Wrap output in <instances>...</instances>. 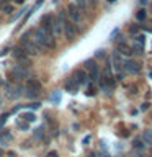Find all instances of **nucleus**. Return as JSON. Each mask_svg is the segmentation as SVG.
<instances>
[{
  "instance_id": "obj_1",
  "label": "nucleus",
  "mask_w": 152,
  "mask_h": 157,
  "mask_svg": "<svg viewBox=\"0 0 152 157\" xmlns=\"http://www.w3.org/2000/svg\"><path fill=\"white\" fill-rule=\"evenodd\" d=\"M33 41L39 46V49H41V48H46V49H54V48H56V39H54V34L46 33L41 26L34 29Z\"/></svg>"
},
{
  "instance_id": "obj_19",
  "label": "nucleus",
  "mask_w": 152,
  "mask_h": 157,
  "mask_svg": "<svg viewBox=\"0 0 152 157\" xmlns=\"http://www.w3.org/2000/svg\"><path fill=\"white\" fill-rule=\"evenodd\" d=\"M98 78H100V74H98V67H95L90 71V80H98Z\"/></svg>"
},
{
  "instance_id": "obj_4",
  "label": "nucleus",
  "mask_w": 152,
  "mask_h": 157,
  "mask_svg": "<svg viewBox=\"0 0 152 157\" xmlns=\"http://www.w3.org/2000/svg\"><path fill=\"white\" fill-rule=\"evenodd\" d=\"M62 31L66 33L67 39H74V38L78 34V28L75 26V23H72V21H69V20H66V21H64V26H62Z\"/></svg>"
},
{
  "instance_id": "obj_7",
  "label": "nucleus",
  "mask_w": 152,
  "mask_h": 157,
  "mask_svg": "<svg viewBox=\"0 0 152 157\" xmlns=\"http://www.w3.org/2000/svg\"><path fill=\"white\" fill-rule=\"evenodd\" d=\"M20 87H17V83H5V95L10 100H15L17 97H20Z\"/></svg>"
},
{
  "instance_id": "obj_32",
  "label": "nucleus",
  "mask_w": 152,
  "mask_h": 157,
  "mask_svg": "<svg viewBox=\"0 0 152 157\" xmlns=\"http://www.w3.org/2000/svg\"><path fill=\"white\" fill-rule=\"evenodd\" d=\"M106 2H110V3H115V2H116V0H106Z\"/></svg>"
},
{
  "instance_id": "obj_18",
  "label": "nucleus",
  "mask_w": 152,
  "mask_h": 157,
  "mask_svg": "<svg viewBox=\"0 0 152 157\" xmlns=\"http://www.w3.org/2000/svg\"><path fill=\"white\" fill-rule=\"evenodd\" d=\"M131 51L132 52H137V54H142V51H144V48H142V44H139V43H134L132 44V48H131Z\"/></svg>"
},
{
  "instance_id": "obj_20",
  "label": "nucleus",
  "mask_w": 152,
  "mask_h": 157,
  "mask_svg": "<svg viewBox=\"0 0 152 157\" xmlns=\"http://www.w3.org/2000/svg\"><path fill=\"white\" fill-rule=\"evenodd\" d=\"M147 12H146V10L144 8H141L139 10V12H137V15H136V18L137 20H139V21H144V20H146V17H147V15H146Z\"/></svg>"
},
{
  "instance_id": "obj_10",
  "label": "nucleus",
  "mask_w": 152,
  "mask_h": 157,
  "mask_svg": "<svg viewBox=\"0 0 152 157\" xmlns=\"http://www.w3.org/2000/svg\"><path fill=\"white\" fill-rule=\"evenodd\" d=\"M13 56H15V59H17V61H20V62H26L28 57H29L21 48H15V49H13Z\"/></svg>"
},
{
  "instance_id": "obj_25",
  "label": "nucleus",
  "mask_w": 152,
  "mask_h": 157,
  "mask_svg": "<svg viewBox=\"0 0 152 157\" xmlns=\"http://www.w3.org/2000/svg\"><path fill=\"white\" fill-rule=\"evenodd\" d=\"M136 41L139 43V44H144V36H142V34H137V36H136Z\"/></svg>"
},
{
  "instance_id": "obj_30",
  "label": "nucleus",
  "mask_w": 152,
  "mask_h": 157,
  "mask_svg": "<svg viewBox=\"0 0 152 157\" xmlns=\"http://www.w3.org/2000/svg\"><path fill=\"white\" fill-rule=\"evenodd\" d=\"M149 12L152 13V0H150V3H149Z\"/></svg>"
},
{
  "instance_id": "obj_2",
  "label": "nucleus",
  "mask_w": 152,
  "mask_h": 157,
  "mask_svg": "<svg viewBox=\"0 0 152 157\" xmlns=\"http://www.w3.org/2000/svg\"><path fill=\"white\" fill-rule=\"evenodd\" d=\"M28 38H29V34H23L21 41H20V48H21L28 56H38L39 54V46L33 41V39H28Z\"/></svg>"
},
{
  "instance_id": "obj_8",
  "label": "nucleus",
  "mask_w": 152,
  "mask_h": 157,
  "mask_svg": "<svg viewBox=\"0 0 152 157\" xmlns=\"http://www.w3.org/2000/svg\"><path fill=\"white\" fill-rule=\"evenodd\" d=\"M52 21H54V18L51 17V15H44V17L41 18V28L49 34H54L52 33Z\"/></svg>"
},
{
  "instance_id": "obj_26",
  "label": "nucleus",
  "mask_w": 152,
  "mask_h": 157,
  "mask_svg": "<svg viewBox=\"0 0 152 157\" xmlns=\"http://www.w3.org/2000/svg\"><path fill=\"white\" fill-rule=\"evenodd\" d=\"M137 31H139V28H137V26H131V33L132 34H136Z\"/></svg>"
},
{
  "instance_id": "obj_16",
  "label": "nucleus",
  "mask_w": 152,
  "mask_h": 157,
  "mask_svg": "<svg viewBox=\"0 0 152 157\" xmlns=\"http://www.w3.org/2000/svg\"><path fill=\"white\" fill-rule=\"evenodd\" d=\"M83 66H85L87 71H92V69H95V67H97V62L93 61V59H87V61L83 62Z\"/></svg>"
},
{
  "instance_id": "obj_35",
  "label": "nucleus",
  "mask_w": 152,
  "mask_h": 157,
  "mask_svg": "<svg viewBox=\"0 0 152 157\" xmlns=\"http://www.w3.org/2000/svg\"><path fill=\"white\" fill-rule=\"evenodd\" d=\"M92 2H93V3H95V2H97V0H92Z\"/></svg>"
},
{
  "instance_id": "obj_29",
  "label": "nucleus",
  "mask_w": 152,
  "mask_h": 157,
  "mask_svg": "<svg viewBox=\"0 0 152 157\" xmlns=\"http://www.w3.org/2000/svg\"><path fill=\"white\" fill-rule=\"evenodd\" d=\"M15 2H17L18 5H21V3H25V0H15Z\"/></svg>"
},
{
  "instance_id": "obj_34",
  "label": "nucleus",
  "mask_w": 152,
  "mask_h": 157,
  "mask_svg": "<svg viewBox=\"0 0 152 157\" xmlns=\"http://www.w3.org/2000/svg\"><path fill=\"white\" fill-rule=\"evenodd\" d=\"M2 83H3V80H0V85H2Z\"/></svg>"
},
{
  "instance_id": "obj_28",
  "label": "nucleus",
  "mask_w": 152,
  "mask_h": 157,
  "mask_svg": "<svg viewBox=\"0 0 152 157\" xmlns=\"http://www.w3.org/2000/svg\"><path fill=\"white\" fill-rule=\"evenodd\" d=\"M49 157H57V152H51V154H49Z\"/></svg>"
},
{
  "instance_id": "obj_36",
  "label": "nucleus",
  "mask_w": 152,
  "mask_h": 157,
  "mask_svg": "<svg viewBox=\"0 0 152 157\" xmlns=\"http://www.w3.org/2000/svg\"><path fill=\"white\" fill-rule=\"evenodd\" d=\"M150 154H152V149H150Z\"/></svg>"
},
{
  "instance_id": "obj_11",
  "label": "nucleus",
  "mask_w": 152,
  "mask_h": 157,
  "mask_svg": "<svg viewBox=\"0 0 152 157\" xmlns=\"http://www.w3.org/2000/svg\"><path fill=\"white\" fill-rule=\"evenodd\" d=\"M13 72L18 75V78L21 80V78H26L28 77V69L23 67V66H15L13 67Z\"/></svg>"
},
{
  "instance_id": "obj_33",
  "label": "nucleus",
  "mask_w": 152,
  "mask_h": 157,
  "mask_svg": "<svg viewBox=\"0 0 152 157\" xmlns=\"http://www.w3.org/2000/svg\"><path fill=\"white\" fill-rule=\"evenodd\" d=\"M2 155H3V151H2V149H0V157H2Z\"/></svg>"
},
{
  "instance_id": "obj_13",
  "label": "nucleus",
  "mask_w": 152,
  "mask_h": 157,
  "mask_svg": "<svg viewBox=\"0 0 152 157\" xmlns=\"http://www.w3.org/2000/svg\"><path fill=\"white\" fill-rule=\"evenodd\" d=\"M111 61H113V66H115L116 71H121V56H120V52H115L113 54V57H111Z\"/></svg>"
},
{
  "instance_id": "obj_15",
  "label": "nucleus",
  "mask_w": 152,
  "mask_h": 157,
  "mask_svg": "<svg viewBox=\"0 0 152 157\" xmlns=\"http://www.w3.org/2000/svg\"><path fill=\"white\" fill-rule=\"evenodd\" d=\"M0 10H2L3 13H7V15H10V13H13V5H10V3H3L2 7H0Z\"/></svg>"
},
{
  "instance_id": "obj_6",
  "label": "nucleus",
  "mask_w": 152,
  "mask_h": 157,
  "mask_svg": "<svg viewBox=\"0 0 152 157\" xmlns=\"http://www.w3.org/2000/svg\"><path fill=\"white\" fill-rule=\"evenodd\" d=\"M87 74L85 71H80V69H77V71H74L72 74V77H70V80L75 83V85H82V83H85L87 82Z\"/></svg>"
},
{
  "instance_id": "obj_27",
  "label": "nucleus",
  "mask_w": 152,
  "mask_h": 157,
  "mask_svg": "<svg viewBox=\"0 0 152 157\" xmlns=\"http://www.w3.org/2000/svg\"><path fill=\"white\" fill-rule=\"evenodd\" d=\"M7 155H8V157H15V155H17V154H15L13 151H8V152H7Z\"/></svg>"
},
{
  "instance_id": "obj_31",
  "label": "nucleus",
  "mask_w": 152,
  "mask_h": 157,
  "mask_svg": "<svg viewBox=\"0 0 152 157\" xmlns=\"http://www.w3.org/2000/svg\"><path fill=\"white\" fill-rule=\"evenodd\" d=\"M141 3H142V5H146V3H147V0H141Z\"/></svg>"
},
{
  "instance_id": "obj_5",
  "label": "nucleus",
  "mask_w": 152,
  "mask_h": 157,
  "mask_svg": "<svg viewBox=\"0 0 152 157\" xmlns=\"http://www.w3.org/2000/svg\"><path fill=\"white\" fill-rule=\"evenodd\" d=\"M67 17L72 23H78L82 20V15H80V8L77 7L75 3H70L67 7Z\"/></svg>"
},
{
  "instance_id": "obj_24",
  "label": "nucleus",
  "mask_w": 152,
  "mask_h": 157,
  "mask_svg": "<svg viewBox=\"0 0 152 157\" xmlns=\"http://www.w3.org/2000/svg\"><path fill=\"white\" fill-rule=\"evenodd\" d=\"M75 5H77L78 8H85L87 2H85V0H75Z\"/></svg>"
},
{
  "instance_id": "obj_9",
  "label": "nucleus",
  "mask_w": 152,
  "mask_h": 157,
  "mask_svg": "<svg viewBox=\"0 0 152 157\" xmlns=\"http://www.w3.org/2000/svg\"><path fill=\"white\" fill-rule=\"evenodd\" d=\"M124 67H126V71L131 72V74H139L141 72V64L136 62V61H131V59L124 62Z\"/></svg>"
},
{
  "instance_id": "obj_22",
  "label": "nucleus",
  "mask_w": 152,
  "mask_h": 157,
  "mask_svg": "<svg viewBox=\"0 0 152 157\" xmlns=\"http://www.w3.org/2000/svg\"><path fill=\"white\" fill-rule=\"evenodd\" d=\"M10 139H12V134H8V132H5V134L0 136V141H2L3 144H5V142H8Z\"/></svg>"
},
{
  "instance_id": "obj_3",
  "label": "nucleus",
  "mask_w": 152,
  "mask_h": 157,
  "mask_svg": "<svg viewBox=\"0 0 152 157\" xmlns=\"http://www.w3.org/2000/svg\"><path fill=\"white\" fill-rule=\"evenodd\" d=\"M41 92V82L38 78H28L26 80V97H38Z\"/></svg>"
},
{
  "instance_id": "obj_21",
  "label": "nucleus",
  "mask_w": 152,
  "mask_h": 157,
  "mask_svg": "<svg viewBox=\"0 0 152 157\" xmlns=\"http://www.w3.org/2000/svg\"><path fill=\"white\" fill-rule=\"evenodd\" d=\"M21 118H23V120H26V121H34V120H36V116H34L33 113H23Z\"/></svg>"
},
{
  "instance_id": "obj_12",
  "label": "nucleus",
  "mask_w": 152,
  "mask_h": 157,
  "mask_svg": "<svg viewBox=\"0 0 152 157\" xmlns=\"http://www.w3.org/2000/svg\"><path fill=\"white\" fill-rule=\"evenodd\" d=\"M116 52H121L123 56H131V54H132L131 48L127 46L126 43H120V44H118V48H116Z\"/></svg>"
},
{
  "instance_id": "obj_23",
  "label": "nucleus",
  "mask_w": 152,
  "mask_h": 157,
  "mask_svg": "<svg viewBox=\"0 0 152 157\" xmlns=\"http://www.w3.org/2000/svg\"><path fill=\"white\" fill-rule=\"evenodd\" d=\"M132 146H134L136 149H142V147H144V144H142V141H141V139H134Z\"/></svg>"
},
{
  "instance_id": "obj_14",
  "label": "nucleus",
  "mask_w": 152,
  "mask_h": 157,
  "mask_svg": "<svg viewBox=\"0 0 152 157\" xmlns=\"http://www.w3.org/2000/svg\"><path fill=\"white\" fill-rule=\"evenodd\" d=\"M7 77H8V82H10V83H18V82H20L18 75H17V74H15L13 71H10V72L7 74Z\"/></svg>"
},
{
  "instance_id": "obj_17",
  "label": "nucleus",
  "mask_w": 152,
  "mask_h": 157,
  "mask_svg": "<svg viewBox=\"0 0 152 157\" xmlns=\"http://www.w3.org/2000/svg\"><path fill=\"white\" fill-rule=\"evenodd\" d=\"M142 137H144V141L147 142V144H152V131L146 129V131H144V134H142Z\"/></svg>"
}]
</instances>
